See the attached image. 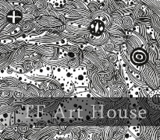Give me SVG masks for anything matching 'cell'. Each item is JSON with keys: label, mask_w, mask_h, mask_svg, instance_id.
I'll use <instances>...</instances> for the list:
<instances>
[]
</instances>
